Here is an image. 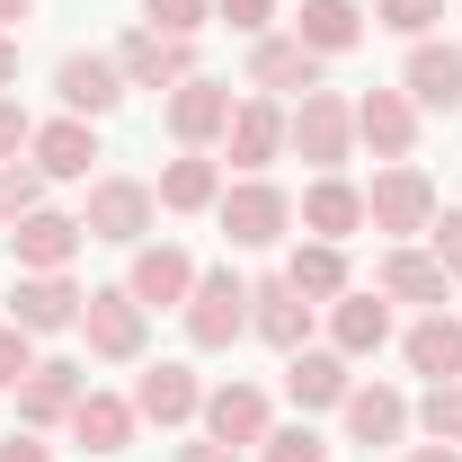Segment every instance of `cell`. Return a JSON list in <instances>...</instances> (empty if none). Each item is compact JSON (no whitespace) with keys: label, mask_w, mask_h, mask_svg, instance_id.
Segmentation results:
<instances>
[{"label":"cell","mask_w":462,"mask_h":462,"mask_svg":"<svg viewBox=\"0 0 462 462\" xmlns=\"http://www.w3.org/2000/svg\"><path fill=\"white\" fill-rule=\"evenodd\" d=\"M152 214H161V196H152L143 178H98V187H89V214H80V231H89V240H116V249H143Z\"/></svg>","instance_id":"cell-4"},{"label":"cell","mask_w":462,"mask_h":462,"mask_svg":"<svg viewBox=\"0 0 462 462\" xmlns=\"http://www.w3.org/2000/svg\"><path fill=\"white\" fill-rule=\"evenodd\" d=\"M9 80H18V36L0 27V89H9Z\"/></svg>","instance_id":"cell-43"},{"label":"cell","mask_w":462,"mask_h":462,"mask_svg":"<svg viewBox=\"0 0 462 462\" xmlns=\"http://www.w3.org/2000/svg\"><path fill=\"white\" fill-rule=\"evenodd\" d=\"M196 409H205V392H196L187 365H152V374L134 383V418H152V427H187Z\"/></svg>","instance_id":"cell-23"},{"label":"cell","mask_w":462,"mask_h":462,"mask_svg":"<svg viewBox=\"0 0 462 462\" xmlns=\"http://www.w3.org/2000/svg\"><path fill=\"white\" fill-rule=\"evenodd\" d=\"M231 107H240V98H231L223 80H205V71H196V80H178V89H170V134H178V152H205V143H223Z\"/></svg>","instance_id":"cell-10"},{"label":"cell","mask_w":462,"mask_h":462,"mask_svg":"<svg viewBox=\"0 0 462 462\" xmlns=\"http://www.w3.org/2000/svg\"><path fill=\"white\" fill-rule=\"evenodd\" d=\"M143 18L161 36H196V27H214V0H143Z\"/></svg>","instance_id":"cell-34"},{"label":"cell","mask_w":462,"mask_h":462,"mask_svg":"<svg viewBox=\"0 0 462 462\" xmlns=\"http://www.w3.org/2000/svg\"><path fill=\"white\" fill-rule=\"evenodd\" d=\"M36 178H89V161H98V125L89 116H54V125H36Z\"/></svg>","instance_id":"cell-21"},{"label":"cell","mask_w":462,"mask_h":462,"mask_svg":"<svg viewBox=\"0 0 462 462\" xmlns=\"http://www.w3.org/2000/svg\"><path fill=\"white\" fill-rule=\"evenodd\" d=\"M329 338H338L346 365L374 356V346L392 338V302H383V293H338V302H329Z\"/></svg>","instance_id":"cell-25"},{"label":"cell","mask_w":462,"mask_h":462,"mask_svg":"<svg viewBox=\"0 0 462 462\" xmlns=\"http://www.w3.org/2000/svg\"><path fill=\"white\" fill-rule=\"evenodd\" d=\"M0 462H54V454H45V445H36V427H27V436H0Z\"/></svg>","instance_id":"cell-41"},{"label":"cell","mask_w":462,"mask_h":462,"mask_svg":"<svg viewBox=\"0 0 462 462\" xmlns=\"http://www.w3.org/2000/svg\"><path fill=\"white\" fill-rule=\"evenodd\" d=\"M356 143H374L383 161H409V152H418V107H409V89H365V98H356Z\"/></svg>","instance_id":"cell-17"},{"label":"cell","mask_w":462,"mask_h":462,"mask_svg":"<svg viewBox=\"0 0 462 462\" xmlns=\"http://www.w3.org/2000/svg\"><path fill=\"white\" fill-rule=\"evenodd\" d=\"M409 462H462V445H418Z\"/></svg>","instance_id":"cell-45"},{"label":"cell","mask_w":462,"mask_h":462,"mask_svg":"<svg viewBox=\"0 0 462 462\" xmlns=\"http://www.w3.org/2000/svg\"><path fill=\"white\" fill-rule=\"evenodd\" d=\"M285 392H293V409H338L346 392H356V374H346L338 346H293L285 356Z\"/></svg>","instance_id":"cell-18"},{"label":"cell","mask_w":462,"mask_h":462,"mask_svg":"<svg viewBox=\"0 0 462 462\" xmlns=\"http://www.w3.org/2000/svg\"><path fill=\"white\" fill-rule=\"evenodd\" d=\"M427 258H436L445 276H462V214H436V223H427Z\"/></svg>","instance_id":"cell-38"},{"label":"cell","mask_w":462,"mask_h":462,"mask_svg":"<svg viewBox=\"0 0 462 462\" xmlns=\"http://www.w3.org/2000/svg\"><path fill=\"white\" fill-rule=\"evenodd\" d=\"M285 143H293V152H302L320 178L346 170V152H356V98H338V89H311V98L285 116Z\"/></svg>","instance_id":"cell-1"},{"label":"cell","mask_w":462,"mask_h":462,"mask_svg":"<svg viewBox=\"0 0 462 462\" xmlns=\"http://www.w3.org/2000/svg\"><path fill=\"white\" fill-rule=\"evenodd\" d=\"M116 71H125V89H178V80H196V45L161 36V27H134L116 45Z\"/></svg>","instance_id":"cell-6"},{"label":"cell","mask_w":462,"mask_h":462,"mask_svg":"<svg viewBox=\"0 0 462 462\" xmlns=\"http://www.w3.org/2000/svg\"><path fill=\"white\" fill-rule=\"evenodd\" d=\"M401 356H409V374H427V383H462V320L454 311H427Z\"/></svg>","instance_id":"cell-27"},{"label":"cell","mask_w":462,"mask_h":462,"mask_svg":"<svg viewBox=\"0 0 462 462\" xmlns=\"http://www.w3.org/2000/svg\"><path fill=\"white\" fill-rule=\"evenodd\" d=\"M249 89H267V98H311L320 89V54L302 45V36H258V54H249Z\"/></svg>","instance_id":"cell-16"},{"label":"cell","mask_w":462,"mask_h":462,"mask_svg":"<svg viewBox=\"0 0 462 462\" xmlns=\"http://www.w3.org/2000/svg\"><path fill=\"white\" fill-rule=\"evenodd\" d=\"M418 427H427L436 445H462V383H427V401H418Z\"/></svg>","instance_id":"cell-32"},{"label":"cell","mask_w":462,"mask_h":462,"mask_svg":"<svg viewBox=\"0 0 462 462\" xmlns=\"http://www.w3.org/2000/svg\"><path fill=\"white\" fill-rule=\"evenodd\" d=\"M285 285L302 293V302H338L346 293V249L338 240H302V249L285 258Z\"/></svg>","instance_id":"cell-31"},{"label":"cell","mask_w":462,"mask_h":462,"mask_svg":"<svg viewBox=\"0 0 462 462\" xmlns=\"http://www.w3.org/2000/svg\"><path fill=\"white\" fill-rule=\"evenodd\" d=\"M178 462H240V454H231V445H214V436H205V445H178Z\"/></svg>","instance_id":"cell-42"},{"label":"cell","mask_w":462,"mask_h":462,"mask_svg":"<svg viewBox=\"0 0 462 462\" xmlns=\"http://www.w3.org/2000/svg\"><path fill=\"white\" fill-rule=\"evenodd\" d=\"M374 18H383L392 36L418 45V36H436V27H445V0H374Z\"/></svg>","instance_id":"cell-33"},{"label":"cell","mask_w":462,"mask_h":462,"mask_svg":"<svg viewBox=\"0 0 462 462\" xmlns=\"http://www.w3.org/2000/svg\"><path fill=\"white\" fill-rule=\"evenodd\" d=\"M152 196H161L170 214H214V205H223V170H214L205 152H187V161H170V170H161V187H152Z\"/></svg>","instance_id":"cell-30"},{"label":"cell","mask_w":462,"mask_h":462,"mask_svg":"<svg viewBox=\"0 0 462 462\" xmlns=\"http://www.w3.org/2000/svg\"><path fill=\"white\" fill-rule=\"evenodd\" d=\"M214 214H223V240H231V249H276V240L293 231V196H285V187H267V178H240V187H223Z\"/></svg>","instance_id":"cell-3"},{"label":"cell","mask_w":462,"mask_h":462,"mask_svg":"<svg viewBox=\"0 0 462 462\" xmlns=\"http://www.w3.org/2000/svg\"><path fill=\"white\" fill-rule=\"evenodd\" d=\"M196 418H205V436L231 445V454H240V445H267V392H258V383H214Z\"/></svg>","instance_id":"cell-13"},{"label":"cell","mask_w":462,"mask_h":462,"mask_svg":"<svg viewBox=\"0 0 462 462\" xmlns=\"http://www.w3.org/2000/svg\"><path fill=\"white\" fill-rule=\"evenodd\" d=\"M27 143H36V125H27V107H18L9 89H0V161H18Z\"/></svg>","instance_id":"cell-40"},{"label":"cell","mask_w":462,"mask_h":462,"mask_svg":"<svg viewBox=\"0 0 462 462\" xmlns=\"http://www.w3.org/2000/svg\"><path fill=\"white\" fill-rule=\"evenodd\" d=\"M293 223L311 231V240H346V231H365V187H346L338 170L311 178V187H302V205H293Z\"/></svg>","instance_id":"cell-19"},{"label":"cell","mask_w":462,"mask_h":462,"mask_svg":"<svg viewBox=\"0 0 462 462\" xmlns=\"http://www.w3.org/2000/svg\"><path fill=\"white\" fill-rule=\"evenodd\" d=\"M36 18V0H0V27H27Z\"/></svg>","instance_id":"cell-44"},{"label":"cell","mask_w":462,"mask_h":462,"mask_svg":"<svg viewBox=\"0 0 462 462\" xmlns=\"http://www.w3.org/2000/svg\"><path fill=\"white\" fill-rule=\"evenodd\" d=\"M338 409H346V436H356V445H401V427H409V401L392 383H356Z\"/></svg>","instance_id":"cell-24"},{"label":"cell","mask_w":462,"mask_h":462,"mask_svg":"<svg viewBox=\"0 0 462 462\" xmlns=\"http://www.w3.org/2000/svg\"><path fill=\"white\" fill-rule=\"evenodd\" d=\"M223 152H231V170L240 178H267V161L285 152V107L258 89V98H240L231 107V125H223Z\"/></svg>","instance_id":"cell-8"},{"label":"cell","mask_w":462,"mask_h":462,"mask_svg":"<svg viewBox=\"0 0 462 462\" xmlns=\"http://www.w3.org/2000/svg\"><path fill=\"white\" fill-rule=\"evenodd\" d=\"M249 329L293 356V346H311V302H302L285 276H267V285H249Z\"/></svg>","instance_id":"cell-20"},{"label":"cell","mask_w":462,"mask_h":462,"mask_svg":"<svg viewBox=\"0 0 462 462\" xmlns=\"http://www.w3.org/2000/svg\"><path fill=\"white\" fill-rule=\"evenodd\" d=\"M89 231L71 223V214H54V205H36V214H18L9 223V258L27 267V276H54V267H71V249H80Z\"/></svg>","instance_id":"cell-9"},{"label":"cell","mask_w":462,"mask_h":462,"mask_svg":"<svg viewBox=\"0 0 462 462\" xmlns=\"http://www.w3.org/2000/svg\"><path fill=\"white\" fill-rule=\"evenodd\" d=\"M365 223L383 231L392 249L401 240H418V231L436 223V187H427V170H409V161H392V170L365 187Z\"/></svg>","instance_id":"cell-2"},{"label":"cell","mask_w":462,"mask_h":462,"mask_svg":"<svg viewBox=\"0 0 462 462\" xmlns=\"http://www.w3.org/2000/svg\"><path fill=\"white\" fill-rule=\"evenodd\" d=\"M45 205V178L18 170V161H0V223H18V214H36Z\"/></svg>","instance_id":"cell-35"},{"label":"cell","mask_w":462,"mask_h":462,"mask_svg":"<svg viewBox=\"0 0 462 462\" xmlns=\"http://www.w3.org/2000/svg\"><path fill=\"white\" fill-rule=\"evenodd\" d=\"M445 285H454V276H445L427 249H409V240L383 258V276H374V293H383V302H427V311H445Z\"/></svg>","instance_id":"cell-22"},{"label":"cell","mask_w":462,"mask_h":462,"mask_svg":"<svg viewBox=\"0 0 462 462\" xmlns=\"http://www.w3.org/2000/svg\"><path fill=\"white\" fill-rule=\"evenodd\" d=\"M293 36H302L311 54L329 62V54H346V45H365V9H356V0H302Z\"/></svg>","instance_id":"cell-29"},{"label":"cell","mask_w":462,"mask_h":462,"mask_svg":"<svg viewBox=\"0 0 462 462\" xmlns=\"http://www.w3.org/2000/svg\"><path fill=\"white\" fill-rule=\"evenodd\" d=\"M267 462H329V445L311 427H267Z\"/></svg>","instance_id":"cell-37"},{"label":"cell","mask_w":462,"mask_h":462,"mask_svg":"<svg viewBox=\"0 0 462 462\" xmlns=\"http://www.w3.org/2000/svg\"><path fill=\"white\" fill-rule=\"evenodd\" d=\"M214 18H223V27H240V36H267L276 0H214Z\"/></svg>","instance_id":"cell-39"},{"label":"cell","mask_w":462,"mask_h":462,"mask_svg":"<svg viewBox=\"0 0 462 462\" xmlns=\"http://www.w3.org/2000/svg\"><path fill=\"white\" fill-rule=\"evenodd\" d=\"M240 329H249V285H240L231 267L196 276V293H187V338L196 346H231Z\"/></svg>","instance_id":"cell-7"},{"label":"cell","mask_w":462,"mask_h":462,"mask_svg":"<svg viewBox=\"0 0 462 462\" xmlns=\"http://www.w3.org/2000/svg\"><path fill=\"white\" fill-rule=\"evenodd\" d=\"M125 293H134L143 311L187 302V293H196V258H187L178 240H143V249H134V276H125Z\"/></svg>","instance_id":"cell-14"},{"label":"cell","mask_w":462,"mask_h":462,"mask_svg":"<svg viewBox=\"0 0 462 462\" xmlns=\"http://www.w3.org/2000/svg\"><path fill=\"white\" fill-rule=\"evenodd\" d=\"M36 365H45V356H36V338H27V329L9 320V329H0V392H18V383H27Z\"/></svg>","instance_id":"cell-36"},{"label":"cell","mask_w":462,"mask_h":462,"mask_svg":"<svg viewBox=\"0 0 462 462\" xmlns=\"http://www.w3.org/2000/svg\"><path fill=\"white\" fill-rule=\"evenodd\" d=\"M71 401H80V365H36L18 383V427H62Z\"/></svg>","instance_id":"cell-28"},{"label":"cell","mask_w":462,"mask_h":462,"mask_svg":"<svg viewBox=\"0 0 462 462\" xmlns=\"http://www.w3.org/2000/svg\"><path fill=\"white\" fill-rule=\"evenodd\" d=\"M80 338H89V356H107V365H134L143 356V302L125 285L80 293Z\"/></svg>","instance_id":"cell-5"},{"label":"cell","mask_w":462,"mask_h":462,"mask_svg":"<svg viewBox=\"0 0 462 462\" xmlns=\"http://www.w3.org/2000/svg\"><path fill=\"white\" fill-rule=\"evenodd\" d=\"M62 427H71L89 454H125V445H134V401H116V392H80Z\"/></svg>","instance_id":"cell-26"},{"label":"cell","mask_w":462,"mask_h":462,"mask_svg":"<svg viewBox=\"0 0 462 462\" xmlns=\"http://www.w3.org/2000/svg\"><path fill=\"white\" fill-rule=\"evenodd\" d=\"M401 89H409V107H436V116H454L462 107V45H436V36H418L401 62Z\"/></svg>","instance_id":"cell-11"},{"label":"cell","mask_w":462,"mask_h":462,"mask_svg":"<svg viewBox=\"0 0 462 462\" xmlns=\"http://www.w3.org/2000/svg\"><path fill=\"white\" fill-rule=\"evenodd\" d=\"M54 89H62V107L71 116H116V98H125V71H116V54H62L54 62Z\"/></svg>","instance_id":"cell-15"},{"label":"cell","mask_w":462,"mask_h":462,"mask_svg":"<svg viewBox=\"0 0 462 462\" xmlns=\"http://www.w3.org/2000/svg\"><path fill=\"white\" fill-rule=\"evenodd\" d=\"M9 320L27 329V338H54V329H80V285L71 276H18V293H9Z\"/></svg>","instance_id":"cell-12"}]
</instances>
